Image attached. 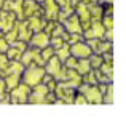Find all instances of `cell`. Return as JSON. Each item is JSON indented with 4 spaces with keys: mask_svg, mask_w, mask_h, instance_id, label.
<instances>
[{
    "mask_svg": "<svg viewBox=\"0 0 126 120\" xmlns=\"http://www.w3.org/2000/svg\"><path fill=\"white\" fill-rule=\"evenodd\" d=\"M43 40H46V37H43V35H42V37H38V45H43Z\"/></svg>",
    "mask_w": 126,
    "mask_h": 120,
    "instance_id": "obj_3",
    "label": "cell"
},
{
    "mask_svg": "<svg viewBox=\"0 0 126 120\" xmlns=\"http://www.w3.org/2000/svg\"><path fill=\"white\" fill-rule=\"evenodd\" d=\"M75 53H83L81 56H88L89 50L88 48H83V46H78V48H75Z\"/></svg>",
    "mask_w": 126,
    "mask_h": 120,
    "instance_id": "obj_2",
    "label": "cell"
},
{
    "mask_svg": "<svg viewBox=\"0 0 126 120\" xmlns=\"http://www.w3.org/2000/svg\"><path fill=\"white\" fill-rule=\"evenodd\" d=\"M13 95H15V98H19L21 101H26V95H27V90H26L24 86H21V88L16 90V91L13 93Z\"/></svg>",
    "mask_w": 126,
    "mask_h": 120,
    "instance_id": "obj_1",
    "label": "cell"
}]
</instances>
